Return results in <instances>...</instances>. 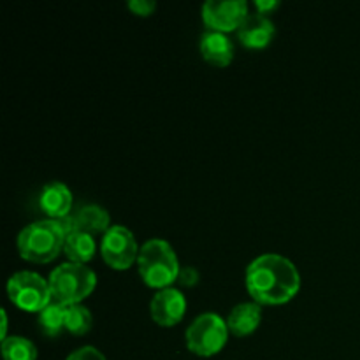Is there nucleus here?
Segmentation results:
<instances>
[{"mask_svg":"<svg viewBox=\"0 0 360 360\" xmlns=\"http://www.w3.org/2000/svg\"><path fill=\"white\" fill-rule=\"evenodd\" d=\"M246 292L260 306H281L295 299L301 290L297 266L280 253H262L248 264L245 273Z\"/></svg>","mask_w":360,"mask_h":360,"instance_id":"1","label":"nucleus"},{"mask_svg":"<svg viewBox=\"0 0 360 360\" xmlns=\"http://www.w3.org/2000/svg\"><path fill=\"white\" fill-rule=\"evenodd\" d=\"M72 231V220H39L25 225L16 239L18 253L30 264H49L63 253L67 234Z\"/></svg>","mask_w":360,"mask_h":360,"instance_id":"2","label":"nucleus"},{"mask_svg":"<svg viewBox=\"0 0 360 360\" xmlns=\"http://www.w3.org/2000/svg\"><path fill=\"white\" fill-rule=\"evenodd\" d=\"M137 271L144 283L155 290H164L178 281L179 266L174 248L165 239L153 238L141 245Z\"/></svg>","mask_w":360,"mask_h":360,"instance_id":"3","label":"nucleus"},{"mask_svg":"<svg viewBox=\"0 0 360 360\" xmlns=\"http://www.w3.org/2000/svg\"><path fill=\"white\" fill-rule=\"evenodd\" d=\"M53 302L60 306L83 304L97 288V274L83 264L63 262L48 278Z\"/></svg>","mask_w":360,"mask_h":360,"instance_id":"4","label":"nucleus"},{"mask_svg":"<svg viewBox=\"0 0 360 360\" xmlns=\"http://www.w3.org/2000/svg\"><path fill=\"white\" fill-rule=\"evenodd\" d=\"M229 327L227 320L221 319L218 313H202L192 320L185 330V343L190 354L197 357H214L220 354L227 345Z\"/></svg>","mask_w":360,"mask_h":360,"instance_id":"5","label":"nucleus"},{"mask_svg":"<svg viewBox=\"0 0 360 360\" xmlns=\"http://www.w3.org/2000/svg\"><path fill=\"white\" fill-rule=\"evenodd\" d=\"M7 297L20 311L41 313L51 299L49 281L34 271H18L7 280Z\"/></svg>","mask_w":360,"mask_h":360,"instance_id":"6","label":"nucleus"},{"mask_svg":"<svg viewBox=\"0 0 360 360\" xmlns=\"http://www.w3.org/2000/svg\"><path fill=\"white\" fill-rule=\"evenodd\" d=\"M101 257L111 269L127 271L137 264L141 246L125 225H112L101 239Z\"/></svg>","mask_w":360,"mask_h":360,"instance_id":"7","label":"nucleus"},{"mask_svg":"<svg viewBox=\"0 0 360 360\" xmlns=\"http://www.w3.org/2000/svg\"><path fill=\"white\" fill-rule=\"evenodd\" d=\"M248 14L250 4L246 0H207L202 6V21L207 30L221 34L238 32Z\"/></svg>","mask_w":360,"mask_h":360,"instance_id":"8","label":"nucleus"},{"mask_svg":"<svg viewBox=\"0 0 360 360\" xmlns=\"http://www.w3.org/2000/svg\"><path fill=\"white\" fill-rule=\"evenodd\" d=\"M186 313V297L179 288L157 290L150 301V316L158 327H176Z\"/></svg>","mask_w":360,"mask_h":360,"instance_id":"9","label":"nucleus"},{"mask_svg":"<svg viewBox=\"0 0 360 360\" xmlns=\"http://www.w3.org/2000/svg\"><path fill=\"white\" fill-rule=\"evenodd\" d=\"M241 46L248 49H266L276 37V27L269 16L250 13L236 32Z\"/></svg>","mask_w":360,"mask_h":360,"instance_id":"10","label":"nucleus"},{"mask_svg":"<svg viewBox=\"0 0 360 360\" xmlns=\"http://www.w3.org/2000/svg\"><path fill=\"white\" fill-rule=\"evenodd\" d=\"M72 192L62 181H49L39 193V207L49 220H65L72 214Z\"/></svg>","mask_w":360,"mask_h":360,"instance_id":"11","label":"nucleus"},{"mask_svg":"<svg viewBox=\"0 0 360 360\" xmlns=\"http://www.w3.org/2000/svg\"><path fill=\"white\" fill-rule=\"evenodd\" d=\"M199 51L202 58L213 67H229L234 62L236 48L229 34L206 30L200 35Z\"/></svg>","mask_w":360,"mask_h":360,"instance_id":"12","label":"nucleus"},{"mask_svg":"<svg viewBox=\"0 0 360 360\" xmlns=\"http://www.w3.org/2000/svg\"><path fill=\"white\" fill-rule=\"evenodd\" d=\"M264 306L257 302H239L229 311L227 327L229 333L236 338H246L255 333L264 319Z\"/></svg>","mask_w":360,"mask_h":360,"instance_id":"13","label":"nucleus"},{"mask_svg":"<svg viewBox=\"0 0 360 360\" xmlns=\"http://www.w3.org/2000/svg\"><path fill=\"white\" fill-rule=\"evenodd\" d=\"M70 220H72V229L86 232L94 238H97L98 234L104 236L112 227L108 210L98 204H84L76 213L70 214Z\"/></svg>","mask_w":360,"mask_h":360,"instance_id":"14","label":"nucleus"},{"mask_svg":"<svg viewBox=\"0 0 360 360\" xmlns=\"http://www.w3.org/2000/svg\"><path fill=\"white\" fill-rule=\"evenodd\" d=\"M63 253L67 257V262L88 266V262H91L95 253H97V239L94 236L86 234V232L72 229L65 238Z\"/></svg>","mask_w":360,"mask_h":360,"instance_id":"15","label":"nucleus"},{"mask_svg":"<svg viewBox=\"0 0 360 360\" xmlns=\"http://www.w3.org/2000/svg\"><path fill=\"white\" fill-rule=\"evenodd\" d=\"M37 326L44 336L56 338L65 330V306L49 302L41 313H37Z\"/></svg>","mask_w":360,"mask_h":360,"instance_id":"16","label":"nucleus"},{"mask_svg":"<svg viewBox=\"0 0 360 360\" xmlns=\"http://www.w3.org/2000/svg\"><path fill=\"white\" fill-rule=\"evenodd\" d=\"M94 327V315L84 304H72L65 308V330L72 336H84Z\"/></svg>","mask_w":360,"mask_h":360,"instance_id":"17","label":"nucleus"},{"mask_svg":"<svg viewBox=\"0 0 360 360\" xmlns=\"http://www.w3.org/2000/svg\"><path fill=\"white\" fill-rule=\"evenodd\" d=\"M4 360H37V347L28 338L9 336L2 341Z\"/></svg>","mask_w":360,"mask_h":360,"instance_id":"18","label":"nucleus"},{"mask_svg":"<svg viewBox=\"0 0 360 360\" xmlns=\"http://www.w3.org/2000/svg\"><path fill=\"white\" fill-rule=\"evenodd\" d=\"M127 7L130 9V13L136 14V16L148 18L157 11V2L155 0H129Z\"/></svg>","mask_w":360,"mask_h":360,"instance_id":"19","label":"nucleus"},{"mask_svg":"<svg viewBox=\"0 0 360 360\" xmlns=\"http://www.w3.org/2000/svg\"><path fill=\"white\" fill-rule=\"evenodd\" d=\"M65 360H105V357L98 348L88 345V347H81L77 350L70 352Z\"/></svg>","mask_w":360,"mask_h":360,"instance_id":"20","label":"nucleus"},{"mask_svg":"<svg viewBox=\"0 0 360 360\" xmlns=\"http://www.w3.org/2000/svg\"><path fill=\"white\" fill-rule=\"evenodd\" d=\"M199 278H200L199 271H197L195 267L185 266V267H181V271H179L178 283L181 285V287L192 288V287H195L197 283H199Z\"/></svg>","mask_w":360,"mask_h":360,"instance_id":"21","label":"nucleus"},{"mask_svg":"<svg viewBox=\"0 0 360 360\" xmlns=\"http://www.w3.org/2000/svg\"><path fill=\"white\" fill-rule=\"evenodd\" d=\"M253 7H255V13L267 16L280 7V2H276V0H255Z\"/></svg>","mask_w":360,"mask_h":360,"instance_id":"22","label":"nucleus"},{"mask_svg":"<svg viewBox=\"0 0 360 360\" xmlns=\"http://www.w3.org/2000/svg\"><path fill=\"white\" fill-rule=\"evenodd\" d=\"M0 315H2V329H0V340L4 341L6 338H9V336H7V326H9V319H7L6 308L0 309Z\"/></svg>","mask_w":360,"mask_h":360,"instance_id":"23","label":"nucleus"}]
</instances>
